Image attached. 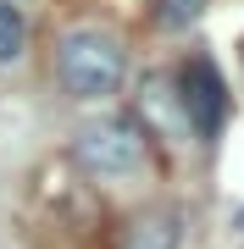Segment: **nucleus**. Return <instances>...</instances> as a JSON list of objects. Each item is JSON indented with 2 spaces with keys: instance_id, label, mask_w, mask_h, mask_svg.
I'll return each mask as SVG.
<instances>
[{
  "instance_id": "obj_1",
  "label": "nucleus",
  "mask_w": 244,
  "mask_h": 249,
  "mask_svg": "<svg viewBox=\"0 0 244 249\" xmlns=\"http://www.w3.org/2000/svg\"><path fill=\"white\" fill-rule=\"evenodd\" d=\"M56 78L73 100H106L128 78V50L111 28H73L56 45Z\"/></svg>"
},
{
  "instance_id": "obj_2",
  "label": "nucleus",
  "mask_w": 244,
  "mask_h": 249,
  "mask_svg": "<svg viewBox=\"0 0 244 249\" xmlns=\"http://www.w3.org/2000/svg\"><path fill=\"white\" fill-rule=\"evenodd\" d=\"M73 160L89 178H133L145 166V127L128 122V116H94L78 127Z\"/></svg>"
},
{
  "instance_id": "obj_3",
  "label": "nucleus",
  "mask_w": 244,
  "mask_h": 249,
  "mask_svg": "<svg viewBox=\"0 0 244 249\" xmlns=\"http://www.w3.org/2000/svg\"><path fill=\"white\" fill-rule=\"evenodd\" d=\"M178 106L189 116V127L200 139H217L222 122H227V83L222 72L206 61V55H189V61L178 67Z\"/></svg>"
},
{
  "instance_id": "obj_4",
  "label": "nucleus",
  "mask_w": 244,
  "mask_h": 249,
  "mask_svg": "<svg viewBox=\"0 0 244 249\" xmlns=\"http://www.w3.org/2000/svg\"><path fill=\"white\" fill-rule=\"evenodd\" d=\"M28 55V17L17 0H0V67H17Z\"/></svg>"
},
{
  "instance_id": "obj_5",
  "label": "nucleus",
  "mask_w": 244,
  "mask_h": 249,
  "mask_svg": "<svg viewBox=\"0 0 244 249\" xmlns=\"http://www.w3.org/2000/svg\"><path fill=\"white\" fill-rule=\"evenodd\" d=\"M122 249H178V227H172V216H139V222L128 227Z\"/></svg>"
},
{
  "instance_id": "obj_6",
  "label": "nucleus",
  "mask_w": 244,
  "mask_h": 249,
  "mask_svg": "<svg viewBox=\"0 0 244 249\" xmlns=\"http://www.w3.org/2000/svg\"><path fill=\"white\" fill-rule=\"evenodd\" d=\"M200 11H206V0H161V22L167 28H189Z\"/></svg>"
}]
</instances>
